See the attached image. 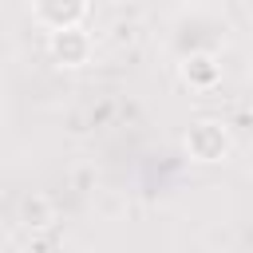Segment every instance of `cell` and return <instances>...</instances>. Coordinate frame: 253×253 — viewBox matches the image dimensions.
<instances>
[{
  "instance_id": "obj_1",
  "label": "cell",
  "mask_w": 253,
  "mask_h": 253,
  "mask_svg": "<svg viewBox=\"0 0 253 253\" xmlns=\"http://www.w3.org/2000/svg\"><path fill=\"white\" fill-rule=\"evenodd\" d=\"M229 130H225V123H217V119H198V123H190V130H186V154L194 158V162H221L225 154H229Z\"/></svg>"
},
{
  "instance_id": "obj_2",
  "label": "cell",
  "mask_w": 253,
  "mask_h": 253,
  "mask_svg": "<svg viewBox=\"0 0 253 253\" xmlns=\"http://www.w3.org/2000/svg\"><path fill=\"white\" fill-rule=\"evenodd\" d=\"M32 20L43 24L51 36L71 32V28H79L87 20V4L83 0H40V4H32Z\"/></svg>"
},
{
  "instance_id": "obj_3",
  "label": "cell",
  "mask_w": 253,
  "mask_h": 253,
  "mask_svg": "<svg viewBox=\"0 0 253 253\" xmlns=\"http://www.w3.org/2000/svg\"><path fill=\"white\" fill-rule=\"evenodd\" d=\"M47 51H51V59L59 67H83L91 59V51H95V40L83 28H71V32H55L47 40Z\"/></svg>"
},
{
  "instance_id": "obj_4",
  "label": "cell",
  "mask_w": 253,
  "mask_h": 253,
  "mask_svg": "<svg viewBox=\"0 0 253 253\" xmlns=\"http://www.w3.org/2000/svg\"><path fill=\"white\" fill-rule=\"evenodd\" d=\"M182 79H186L194 91H210V87L221 79V67H217V59H213V55L194 51V55H186V59H182Z\"/></svg>"
},
{
  "instance_id": "obj_5",
  "label": "cell",
  "mask_w": 253,
  "mask_h": 253,
  "mask_svg": "<svg viewBox=\"0 0 253 253\" xmlns=\"http://www.w3.org/2000/svg\"><path fill=\"white\" fill-rule=\"evenodd\" d=\"M20 217H24V225H32V229H43V225L51 221V202H47L43 194H32V198H24V206H20Z\"/></svg>"
}]
</instances>
